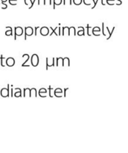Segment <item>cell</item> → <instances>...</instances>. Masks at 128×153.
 Returning <instances> with one entry per match:
<instances>
[{"label": "cell", "mask_w": 128, "mask_h": 153, "mask_svg": "<svg viewBox=\"0 0 128 153\" xmlns=\"http://www.w3.org/2000/svg\"><path fill=\"white\" fill-rule=\"evenodd\" d=\"M31 62H32V66L34 67H37L38 65V63H39V57L37 54H33L32 56V58H31Z\"/></svg>", "instance_id": "obj_1"}, {"label": "cell", "mask_w": 128, "mask_h": 153, "mask_svg": "<svg viewBox=\"0 0 128 153\" xmlns=\"http://www.w3.org/2000/svg\"><path fill=\"white\" fill-rule=\"evenodd\" d=\"M34 33V29L31 26H28V27L25 28V39H26V36H31L33 35Z\"/></svg>", "instance_id": "obj_2"}, {"label": "cell", "mask_w": 128, "mask_h": 153, "mask_svg": "<svg viewBox=\"0 0 128 153\" xmlns=\"http://www.w3.org/2000/svg\"><path fill=\"white\" fill-rule=\"evenodd\" d=\"M40 32H41V35H43V36H47V35H49L50 29L49 28L46 27V26H44V27H42L41 29Z\"/></svg>", "instance_id": "obj_3"}, {"label": "cell", "mask_w": 128, "mask_h": 153, "mask_svg": "<svg viewBox=\"0 0 128 153\" xmlns=\"http://www.w3.org/2000/svg\"><path fill=\"white\" fill-rule=\"evenodd\" d=\"M55 65V58H53L52 61L50 62L49 58H47V69L49 68V67Z\"/></svg>", "instance_id": "obj_4"}, {"label": "cell", "mask_w": 128, "mask_h": 153, "mask_svg": "<svg viewBox=\"0 0 128 153\" xmlns=\"http://www.w3.org/2000/svg\"><path fill=\"white\" fill-rule=\"evenodd\" d=\"M62 89H61L60 88H58V89H56L55 90V92H54V95H55V96L56 97H62Z\"/></svg>", "instance_id": "obj_5"}, {"label": "cell", "mask_w": 128, "mask_h": 153, "mask_svg": "<svg viewBox=\"0 0 128 153\" xmlns=\"http://www.w3.org/2000/svg\"><path fill=\"white\" fill-rule=\"evenodd\" d=\"M76 35V29L73 26H71L68 29V35Z\"/></svg>", "instance_id": "obj_6"}, {"label": "cell", "mask_w": 128, "mask_h": 153, "mask_svg": "<svg viewBox=\"0 0 128 153\" xmlns=\"http://www.w3.org/2000/svg\"><path fill=\"white\" fill-rule=\"evenodd\" d=\"M15 32H16V35H17V36H20V35H22V34H23V29H22L21 27H17L15 29Z\"/></svg>", "instance_id": "obj_7"}, {"label": "cell", "mask_w": 128, "mask_h": 153, "mask_svg": "<svg viewBox=\"0 0 128 153\" xmlns=\"http://www.w3.org/2000/svg\"><path fill=\"white\" fill-rule=\"evenodd\" d=\"M70 66V60H69V58H67V57H66V58H64L63 59V65L62 66Z\"/></svg>", "instance_id": "obj_8"}, {"label": "cell", "mask_w": 128, "mask_h": 153, "mask_svg": "<svg viewBox=\"0 0 128 153\" xmlns=\"http://www.w3.org/2000/svg\"><path fill=\"white\" fill-rule=\"evenodd\" d=\"M14 63H15V61H14L13 58H9L7 60V65L8 66H13L14 65Z\"/></svg>", "instance_id": "obj_9"}, {"label": "cell", "mask_w": 128, "mask_h": 153, "mask_svg": "<svg viewBox=\"0 0 128 153\" xmlns=\"http://www.w3.org/2000/svg\"><path fill=\"white\" fill-rule=\"evenodd\" d=\"M79 30L78 31L77 35L79 36H82V35H85V29L83 27H79Z\"/></svg>", "instance_id": "obj_10"}, {"label": "cell", "mask_w": 128, "mask_h": 153, "mask_svg": "<svg viewBox=\"0 0 128 153\" xmlns=\"http://www.w3.org/2000/svg\"><path fill=\"white\" fill-rule=\"evenodd\" d=\"M56 66L62 65H63V59L62 58H58L56 60Z\"/></svg>", "instance_id": "obj_11"}, {"label": "cell", "mask_w": 128, "mask_h": 153, "mask_svg": "<svg viewBox=\"0 0 128 153\" xmlns=\"http://www.w3.org/2000/svg\"><path fill=\"white\" fill-rule=\"evenodd\" d=\"M92 34H93V35H95V33L96 32H98V33H100V32H101V29H100L99 27H98V26H95V27H94L93 29H92Z\"/></svg>", "instance_id": "obj_12"}, {"label": "cell", "mask_w": 128, "mask_h": 153, "mask_svg": "<svg viewBox=\"0 0 128 153\" xmlns=\"http://www.w3.org/2000/svg\"><path fill=\"white\" fill-rule=\"evenodd\" d=\"M30 95L32 96V95H34L35 97H37V90L35 88H32V89H30Z\"/></svg>", "instance_id": "obj_13"}, {"label": "cell", "mask_w": 128, "mask_h": 153, "mask_svg": "<svg viewBox=\"0 0 128 153\" xmlns=\"http://www.w3.org/2000/svg\"><path fill=\"white\" fill-rule=\"evenodd\" d=\"M1 94H2V96L6 97L8 95V92L7 89H2V92H1Z\"/></svg>", "instance_id": "obj_14"}, {"label": "cell", "mask_w": 128, "mask_h": 153, "mask_svg": "<svg viewBox=\"0 0 128 153\" xmlns=\"http://www.w3.org/2000/svg\"><path fill=\"white\" fill-rule=\"evenodd\" d=\"M24 95H29V96H31L30 95V89H25V93H24Z\"/></svg>", "instance_id": "obj_15"}, {"label": "cell", "mask_w": 128, "mask_h": 153, "mask_svg": "<svg viewBox=\"0 0 128 153\" xmlns=\"http://www.w3.org/2000/svg\"><path fill=\"white\" fill-rule=\"evenodd\" d=\"M107 30L109 31V32H110V36H109L108 38H107V40H109V39H110V37L112 36V34L113 31L115 30V27L113 28V29H112V32H110V29H109V28H108V27H107Z\"/></svg>", "instance_id": "obj_16"}, {"label": "cell", "mask_w": 128, "mask_h": 153, "mask_svg": "<svg viewBox=\"0 0 128 153\" xmlns=\"http://www.w3.org/2000/svg\"><path fill=\"white\" fill-rule=\"evenodd\" d=\"M73 1H74V2H75V4H76V5H79V4L81 3V2H82V0H73Z\"/></svg>", "instance_id": "obj_17"}, {"label": "cell", "mask_w": 128, "mask_h": 153, "mask_svg": "<svg viewBox=\"0 0 128 153\" xmlns=\"http://www.w3.org/2000/svg\"><path fill=\"white\" fill-rule=\"evenodd\" d=\"M11 29H10L9 32H6V35H11Z\"/></svg>", "instance_id": "obj_18"}, {"label": "cell", "mask_w": 128, "mask_h": 153, "mask_svg": "<svg viewBox=\"0 0 128 153\" xmlns=\"http://www.w3.org/2000/svg\"><path fill=\"white\" fill-rule=\"evenodd\" d=\"M38 27H36V28H35V29H36V31H37V29H38ZM35 35H37V32H35Z\"/></svg>", "instance_id": "obj_19"}]
</instances>
